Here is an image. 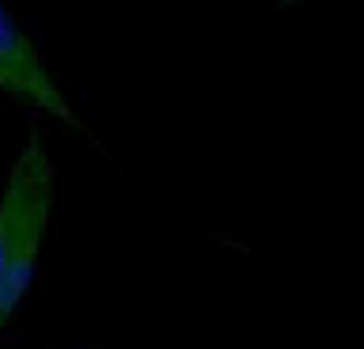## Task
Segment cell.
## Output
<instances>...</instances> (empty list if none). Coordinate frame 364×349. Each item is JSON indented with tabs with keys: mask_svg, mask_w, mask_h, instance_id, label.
Here are the masks:
<instances>
[{
	"mask_svg": "<svg viewBox=\"0 0 364 349\" xmlns=\"http://www.w3.org/2000/svg\"><path fill=\"white\" fill-rule=\"evenodd\" d=\"M0 92L34 107V110H42V114L57 118L61 126L91 137L84 118L73 110V103H68L65 92L57 87L53 73L46 69L42 53L31 46V38L23 35V27L8 16L4 4H0Z\"/></svg>",
	"mask_w": 364,
	"mask_h": 349,
	"instance_id": "cell-2",
	"label": "cell"
},
{
	"mask_svg": "<svg viewBox=\"0 0 364 349\" xmlns=\"http://www.w3.org/2000/svg\"><path fill=\"white\" fill-rule=\"evenodd\" d=\"M57 175L42 141L31 137L0 190V331L27 296L53 220Z\"/></svg>",
	"mask_w": 364,
	"mask_h": 349,
	"instance_id": "cell-1",
	"label": "cell"
}]
</instances>
